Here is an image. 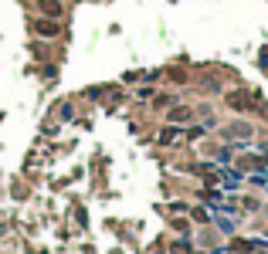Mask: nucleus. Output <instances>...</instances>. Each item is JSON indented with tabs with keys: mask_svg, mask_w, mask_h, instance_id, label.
<instances>
[{
	"mask_svg": "<svg viewBox=\"0 0 268 254\" xmlns=\"http://www.w3.org/2000/svg\"><path fill=\"white\" fill-rule=\"evenodd\" d=\"M194 221H197V224H207V221H211V214H207V210H201V207H197V210H194Z\"/></svg>",
	"mask_w": 268,
	"mask_h": 254,
	"instance_id": "9",
	"label": "nucleus"
},
{
	"mask_svg": "<svg viewBox=\"0 0 268 254\" xmlns=\"http://www.w3.org/2000/svg\"><path fill=\"white\" fill-rule=\"evenodd\" d=\"M173 254H190V244L187 241H177V244H173Z\"/></svg>",
	"mask_w": 268,
	"mask_h": 254,
	"instance_id": "10",
	"label": "nucleus"
},
{
	"mask_svg": "<svg viewBox=\"0 0 268 254\" xmlns=\"http://www.w3.org/2000/svg\"><path fill=\"white\" fill-rule=\"evenodd\" d=\"M241 166H245V170H261V166H265V156H248V159H241Z\"/></svg>",
	"mask_w": 268,
	"mask_h": 254,
	"instance_id": "7",
	"label": "nucleus"
},
{
	"mask_svg": "<svg viewBox=\"0 0 268 254\" xmlns=\"http://www.w3.org/2000/svg\"><path fill=\"white\" fill-rule=\"evenodd\" d=\"M37 11L45 17H61V4L58 0H37Z\"/></svg>",
	"mask_w": 268,
	"mask_h": 254,
	"instance_id": "4",
	"label": "nucleus"
},
{
	"mask_svg": "<svg viewBox=\"0 0 268 254\" xmlns=\"http://www.w3.org/2000/svg\"><path fill=\"white\" fill-rule=\"evenodd\" d=\"M177 139H180V129H177V125H167V129L160 133V143H163V146H173Z\"/></svg>",
	"mask_w": 268,
	"mask_h": 254,
	"instance_id": "6",
	"label": "nucleus"
},
{
	"mask_svg": "<svg viewBox=\"0 0 268 254\" xmlns=\"http://www.w3.org/2000/svg\"><path fill=\"white\" fill-rule=\"evenodd\" d=\"M227 105H231L235 112H248L251 105H255V99H251L245 89H238V92H227Z\"/></svg>",
	"mask_w": 268,
	"mask_h": 254,
	"instance_id": "1",
	"label": "nucleus"
},
{
	"mask_svg": "<svg viewBox=\"0 0 268 254\" xmlns=\"http://www.w3.org/2000/svg\"><path fill=\"white\" fill-rule=\"evenodd\" d=\"M238 183H241V177H238V173H224V187H227V190H235Z\"/></svg>",
	"mask_w": 268,
	"mask_h": 254,
	"instance_id": "8",
	"label": "nucleus"
},
{
	"mask_svg": "<svg viewBox=\"0 0 268 254\" xmlns=\"http://www.w3.org/2000/svg\"><path fill=\"white\" fill-rule=\"evenodd\" d=\"M31 27L41 34V37H58V31H61V27H58V17H41V21H34Z\"/></svg>",
	"mask_w": 268,
	"mask_h": 254,
	"instance_id": "2",
	"label": "nucleus"
},
{
	"mask_svg": "<svg viewBox=\"0 0 268 254\" xmlns=\"http://www.w3.org/2000/svg\"><path fill=\"white\" fill-rule=\"evenodd\" d=\"M190 119H194V109H187V105L170 109V122H190Z\"/></svg>",
	"mask_w": 268,
	"mask_h": 254,
	"instance_id": "5",
	"label": "nucleus"
},
{
	"mask_svg": "<svg viewBox=\"0 0 268 254\" xmlns=\"http://www.w3.org/2000/svg\"><path fill=\"white\" fill-rule=\"evenodd\" d=\"M224 136H227V139H251V125H248V122H231V125L224 129Z\"/></svg>",
	"mask_w": 268,
	"mask_h": 254,
	"instance_id": "3",
	"label": "nucleus"
}]
</instances>
